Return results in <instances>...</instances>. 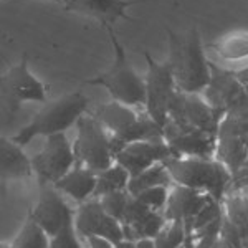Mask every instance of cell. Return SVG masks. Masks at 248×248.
<instances>
[{
  "mask_svg": "<svg viewBox=\"0 0 248 248\" xmlns=\"http://www.w3.org/2000/svg\"><path fill=\"white\" fill-rule=\"evenodd\" d=\"M2 98L12 113H15L23 101L43 103L46 99V88L30 73L27 55H23L17 66L10 68L9 73L2 77Z\"/></svg>",
  "mask_w": 248,
  "mask_h": 248,
  "instance_id": "cell-12",
  "label": "cell"
},
{
  "mask_svg": "<svg viewBox=\"0 0 248 248\" xmlns=\"http://www.w3.org/2000/svg\"><path fill=\"white\" fill-rule=\"evenodd\" d=\"M217 138H238L248 142V106L225 114L220 123Z\"/></svg>",
  "mask_w": 248,
  "mask_h": 248,
  "instance_id": "cell-25",
  "label": "cell"
},
{
  "mask_svg": "<svg viewBox=\"0 0 248 248\" xmlns=\"http://www.w3.org/2000/svg\"><path fill=\"white\" fill-rule=\"evenodd\" d=\"M147 63L146 73V111L161 127L166 126L177 85L167 63H157L149 51H144Z\"/></svg>",
  "mask_w": 248,
  "mask_h": 248,
  "instance_id": "cell-8",
  "label": "cell"
},
{
  "mask_svg": "<svg viewBox=\"0 0 248 248\" xmlns=\"http://www.w3.org/2000/svg\"><path fill=\"white\" fill-rule=\"evenodd\" d=\"M96 186H98V174L83 166H78V164L68 172L65 177H62L55 184V187L62 194H66L68 197H71L79 203L94 197Z\"/></svg>",
  "mask_w": 248,
  "mask_h": 248,
  "instance_id": "cell-19",
  "label": "cell"
},
{
  "mask_svg": "<svg viewBox=\"0 0 248 248\" xmlns=\"http://www.w3.org/2000/svg\"><path fill=\"white\" fill-rule=\"evenodd\" d=\"M63 2H65V3H66V2H68V0H63Z\"/></svg>",
  "mask_w": 248,
  "mask_h": 248,
  "instance_id": "cell-35",
  "label": "cell"
},
{
  "mask_svg": "<svg viewBox=\"0 0 248 248\" xmlns=\"http://www.w3.org/2000/svg\"><path fill=\"white\" fill-rule=\"evenodd\" d=\"M114 48V63L106 73L88 79V85L103 86L111 94L113 101L126 106H146V79H142L127 60L126 50L116 37L113 27H105Z\"/></svg>",
  "mask_w": 248,
  "mask_h": 248,
  "instance_id": "cell-7",
  "label": "cell"
},
{
  "mask_svg": "<svg viewBox=\"0 0 248 248\" xmlns=\"http://www.w3.org/2000/svg\"><path fill=\"white\" fill-rule=\"evenodd\" d=\"M225 114L214 109L202 93L177 91L164 126V138L179 134H218V127Z\"/></svg>",
  "mask_w": 248,
  "mask_h": 248,
  "instance_id": "cell-3",
  "label": "cell"
},
{
  "mask_svg": "<svg viewBox=\"0 0 248 248\" xmlns=\"http://www.w3.org/2000/svg\"><path fill=\"white\" fill-rule=\"evenodd\" d=\"M93 116L124 147L127 144L138 141H166L164 127L159 126L147 114V111L136 113L131 106H126L118 101H111L96 108L93 111Z\"/></svg>",
  "mask_w": 248,
  "mask_h": 248,
  "instance_id": "cell-4",
  "label": "cell"
},
{
  "mask_svg": "<svg viewBox=\"0 0 248 248\" xmlns=\"http://www.w3.org/2000/svg\"><path fill=\"white\" fill-rule=\"evenodd\" d=\"M169 190L170 187L159 186V187H153V189L142 190L141 194L134 195V197H138L142 203H146L149 209L162 212L167 203V199H169Z\"/></svg>",
  "mask_w": 248,
  "mask_h": 248,
  "instance_id": "cell-28",
  "label": "cell"
},
{
  "mask_svg": "<svg viewBox=\"0 0 248 248\" xmlns=\"http://www.w3.org/2000/svg\"><path fill=\"white\" fill-rule=\"evenodd\" d=\"M3 248H12V247H3Z\"/></svg>",
  "mask_w": 248,
  "mask_h": 248,
  "instance_id": "cell-34",
  "label": "cell"
},
{
  "mask_svg": "<svg viewBox=\"0 0 248 248\" xmlns=\"http://www.w3.org/2000/svg\"><path fill=\"white\" fill-rule=\"evenodd\" d=\"M172 155H175L174 151L170 149V146L166 141H138L127 144L118 154L116 162L121 164L124 169L129 172L131 179H133L138 177L139 174H142L144 170L151 169L155 164L167 161Z\"/></svg>",
  "mask_w": 248,
  "mask_h": 248,
  "instance_id": "cell-17",
  "label": "cell"
},
{
  "mask_svg": "<svg viewBox=\"0 0 248 248\" xmlns=\"http://www.w3.org/2000/svg\"><path fill=\"white\" fill-rule=\"evenodd\" d=\"M235 75H237L238 81L242 83V86L245 88V91L248 93V66H245V68H240V70L235 71Z\"/></svg>",
  "mask_w": 248,
  "mask_h": 248,
  "instance_id": "cell-31",
  "label": "cell"
},
{
  "mask_svg": "<svg viewBox=\"0 0 248 248\" xmlns=\"http://www.w3.org/2000/svg\"><path fill=\"white\" fill-rule=\"evenodd\" d=\"M77 166V155L73 146L65 133L45 138L43 149L31 157V167L40 182L57 184Z\"/></svg>",
  "mask_w": 248,
  "mask_h": 248,
  "instance_id": "cell-9",
  "label": "cell"
},
{
  "mask_svg": "<svg viewBox=\"0 0 248 248\" xmlns=\"http://www.w3.org/2000/svg\"><path fill=\"white\" fill-rule=\"evenodd\" d=\"M222 205V237L235 248H248V194L245 190H230Z\"/></svg>",
  "mask_w": 248,
  "mask_h": 248,
  "instance_id": "cell-16",
  "label": "cell"
},
{
  "mask_svg": "<svg viewBox=\"0 0 248 248\" xmlns=\"http://www.w3.org/2000/svg\"><path fill=\"white\" fill-rule=\"evenodd\" d=\"M146 0H68L65 3L66 12L85 15L96 18L103 27H113L116 20L124 18L134 22L133 17L127 15V7Z\"/></svg>",
  "mask_w": 248,
  "mask_h": 248,
  "instance_id": "cell-18",
  "label": "cell"
},
{
  "mask_svg": "<svg viewBox=\"0 0 248 248\" xmlns=\"http://www.w3.org/2000/svg\"><path fill=\"white\" fill-rule=\"evenodd\" d=\"M207 48L214 50L225 62H238L248 58V33L225 35L217 42L207 43Z\"/></svg>",
  "mask_w": 248,
  "mask_h": 248,
  "instance_id": "cell-21",
  "label": "cell"
},
{
  "mask_svg": "<svg viewBox=\"0 0 248 248\" xmlns=\"http://www.w3.org/2000/svg\"><path fill=\"white\" fill-rule=\"evenodd\" d=\"M214 202L218 201H215L205 192L174 184L169 190V199H167L162 214L167 222L175 220V222H182L184 225H189Z\"/></svg>",
  "mask_w": 248,
  "mask_h": 248,
  "instance_id": "cell-15",
  "label": "cell"
},
{
  "mask_svg": "<svg viewBox=\"0 0 248 248\" xmlns=\"http://www.w3.org/2000/svg\"><path fill=\"white\" fill-rule=\"evenodd\" d=\"M159 186H164V187L174 186V181H172L169 170H167V167L164 166V162L155 164V166H153L151 169H147V170H144L142 174H139L138 177L131 179L127 190H129L133 195H138V194H141L142 190L153 189V187H159Z\"/></svg>",
  "mask_w": 248,
  "mask_h": 248,
  "instance_id": "cell-23",
  "label": "cell"
},
{
  "mask_svg": "<svg viewBox=\"0 0 248 248\" xmlns=\"http://www.w3.org/2000/svg\"><path fill=\"white\" fill-rule=\"evenodd\" d=\"M31 159H29L23 149L15 144L12 139L2 138L0 141V172L2 179H17L27 177L31 174Z\"/></svg>",
  "mask_w": 248,
  "mask_h": 248,
  "instance_id": "cell-20",
  "label": "cell"
},
{
  "mask_svg": "<svg viewBox=\"0 0 248 248\" xmlns=\"http://www.w3.org/2000/svg\"><path fill=\"white\" fill-rule=\"evenodd\" d=\"M136 248H157V247H155L154 238H142L136 242Z\"/></svg>",
  "mask_w": 248,
  "mask_h": 248,
  "instance_id": "cell-32",
  "label": "cell"
},
{
  "mask_svg": "<svg viewBox=\"0 0 248 248\" xmlns=\"http://www.w3.org/2000/svg\"><path fill=\"white\" fill-rule=\"evenodd\" d=\"M30 217L50 235V238L66 227L75 225V214L62 197V192L50 182L40 184V197L35 209L30 212Z\"/></svg>",
  "mask_w": 248,
  "mask_h": 248,
  "instance_id": "cell-11",
  "label": "cell"
},
{
  "mask_svg": "<svg viewBox=\"0 0 248 248\" xmlns=\"http://www.w3.org/2000/svg\"><path fill=\"white\" fill-rule=\"evenodd\" d=\"M186 225L182 222H167L161 233L154 238L157 248H184L186 247Z\"/></svg>",
  "mask_w": 248,
  "mask_h": 248,
  "instance_id": "cell-26",
  "label": "cell"
},
{
  "mask_svg": "<svg viewBox=\"0 0 248 248\" xmlns=\"http://www.w3.org/2000/svg\"><path fill=\"white\" fill-rule=\"evenodd\" d=\"M169 35V65L174 75L175 85L184 93H203L210 83V60L205 58L203 43L197 29H192L186 35H177L167 29Z\"/></svg>",
  "mask_w": 248,
  "mask_h": 248,
  "instance_id": "cell-1",
  "label": "cell"
},
{
  "mask_svg": "<svg viewBox=\"0 0 248 248\" xmlns=\"http://www.w3.org/2000/svg\"><path fill=\"white\" fill-rule=\"evenodd\" d=\"M119 223L123 225L124 238L138 242L142 238H155L166 227L167 220L162 212L149 209L146 203L131 194Z\"/></svg>",
  "mask_w": 248,
  "mask_h": 248,
  "instance_id": "cell-14",
  "label": "cell"
},
{
  "mask_svg": "<svg viewBox=\"0 0 248 248\" xmlns=\"http://www.w3.org/2000/svg\"><path fill=\"white\" fill-rule=\"evenodd\" d=\"M114 248H136V242H131V240L124 238L123 242H119L118 245H114Z\"/></svg>",
  "mask_w": 248,
  "mask_h": 248,
  "instance_id": "cell-33",
  "label": "cell"
},
{
  "mask_svg": "<svg viewBox=\"0 0 248 248\" xmlns=\"http://www.w3.org/2000/svg\"><path fill=\"white\" fill-rule=\"evenodd\" d=\"M131 194L129 190H121V192H111V194H106L99 199L103 209H105L111 217H114L116 220H121L124 210H126L127 201H129Z\"/></svg>",
  "mask_w": 248,
  "mask_h": 248,
  "instance_id": "cell-27",
  "label": "cell"
},
{
  "mask_svg": "<svg viewBox=\"0 0 248 248\" xmlns=\"http://www.w3.org/2000/svg\"><path fill=\"white\" fill-rule=\"evenodd\" d=\"M86 243L90 248H114V243L103 237H90L86 238Z\"/></svg>",
  "mask_w": 248,
  "mask_h": 248,
  "instance_id": "cell-30",
  "label": "cell"
},
{
  "mask_svg": "<svg viewBox=\"0 0 248 248\" xmlns=\"http://www.w3.org/2000/svg\"><path fill=\"white\" fill-rule=\"evenodd\" d=\"M90 99L81 93H70L55 101L48 103L33 116L31 123L20 129V133L12 138V141L20 147L27 146L35 136H53L65 133L70 126L77 124L81 116L88 111Z\"/></svg>",
  "mask_w": 248,
  "mask_h": 248,
  "instance_id": "cell-5",
  "label": "cell"
},
{
  "mask_svg": "<svg viewBox=\"0 0 248 248\" xmlns=\"http://www.w3.org/2000/svg\"><path fill=\"white\" fill-rule=\"evenodd\" d=\"M212 78L202 96L205 101L223 114L233 113L248 106V93L238 81L233 70L210 62Z\"/></svg>",
  "mask_w": 248,
  "mask_h": 248,
  "instance_id": "cell-10",
  "label": "cell"
},
{
  "mask_svg": "<svg viewBox=\"0 0 248 248\" xmlns=\"http://www.w3.org/2000/svg\"><path fill=\"white\" fill-rule=\"evenodd\" d=\"M77 129L78 134L73 142L77 164L96 174L113 166L118 154L124 149L123 144L116 141L93 114L81 116L77 123Z\"/></svg>",
  "mask_w": 248,
  "mask_h": 248,
  "instance_id": "cell-6",
  "label": "cell"
},
{
  "mask_svg": "<svg viewBox=\"0 0 248 248\" xmlns=\"http://www.w3.org/2000/svg\"><path fill=\"white\" fill-rule=\"evenodd\" d=\"M131 182V175L121 164L114 162L111 167L98 174V186L94 190L93 199H101L103 195L111 194V192L127 190Z\"/></svg>",
  "mask_w": 248,
  "mask_h": 248,
  "instance_id": "cell-22",
  "label": "cell"
},
{
  "mask_svg": "<svg viewBox=\"0 0 248 248\" xmlns=\"http://www.w3.org/2000/svg\"><path fill=\"white\" fill-rule=\"evenodd\" d=\"M75 229L85 240L90 237H103L114 245L124 240L123 225L103 209L99 199H90L79 203L78 210L75 212Z\"/></svg>",
  "mask_w": 248,
  "mask_h": 248,
  "instance_id": "cell-13",
  "label": "cell"
},
{
  "mask_svg": "<svg viewBox=\"0 0 248 248\" xmlns=\"http://www.w3.org/2000/svg\"><path fill=\"white\" fill-rule=\"evenodd\" d=\"M164 166L174 184L202 190L215 201L223 202L232 186V172L215 157H184L172 155Z\"/></svg>",
  "mask_w": 248,
  "mask_h": 248,
  "instance_id": "cell-2",
  "label": "cell"
},
{
  "mask_svg": "<svg viewBox=\"0 0 248 248\" xmlns=\"http://www.w3.org/2000/svg\"><path fill=\"white\" fill-rule=\"evenodd\" d=\"M50 240H51L50 235L33 218L29 217L10 247L12 248H50Z\"/></svg>",
  "mask_w": 248,
  "mask_h": 248,
  "instance_id": "cell-24",
  "label": "cell"
},
{
  "mask_svg": "<svg viewBox=\"0 0 248 248\" xmlns=\"http://www.w3.org/2000/svg\"><path fill=\"white\" fill-rule=\"evenodd\" d=\"M50 248H83L81 242H79V235L75 225L66 227L65 230H62L58 235L51 237L50 240Z\"/></svg>",
  "mask_w": 248,
  "mask_h": 248,
  "instance_id": "cell-29",
  "label": "cell"
}]
</instances>
